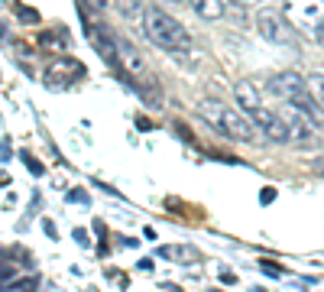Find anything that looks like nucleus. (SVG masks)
<instances>
[{
    "instance_id": "f257e3e1",
    "label": "nucleus",
    "mask_w": 324,
    "mask_h": 292,
    "mask_svg": "<svg viewBox=\"0 0 324 292\" xmlns=\"http://www.w3.org/2000/svg\"><path fill=\"white\" fill-rule=\"evenodd\" d=\"M143 33L153 46L165 49V52H188L192 49V36L175 16H169L159 7H146V16H143Z\"/></svg>"
},
{
    "instance_id": "f03ea898",
    "label": "nucleus",
    "mask_w": 324,
    "mask_h": 292,
    "mask_svg": "<svg viewBox=\"0 0 324 292\" xmlns=\"http://www.w3.org/2000/svg\"><path fill=\"white\" fill-rule=\"evenodd\" d=\"M198 114L204 117L214 130H221L224 137H230V140H243V143H253V140H256L253 120H250L240 108H230V104H224V101L208 98V101H201V104H198Z\"/></svg>"
},
{
    "instance_id": "7ed1b4c3",
    "label": "nucleus",
    "mask_w": 324,
    "mask_h": 292,
    "mask_svg": "<svg viewBox=\"0 0 324 292\" xmlns=\"http://www.w3.org/2000/svg\"><path fill=\"white\" fill-rule=\"evenodd\" d=\"M269 91L276 94V98H282L289 108L301 110V114H308V117L318 114V101L311 98V91H308V78H301L298 72H279V75H272L269 78Z\"/></svg>"
},
{
    "instance_id": "20e7f679",
    "label": "nucleus",
    "mask_w": 324,
    "mask_h": 292,
    "mask_svg": "<svg viewBox=\"0 0 324 292\" xmlns=\"http://www.w3.org/2000/svg\"><path fill=\"white\" fill-rule=\"evenodd\" d=\"M286 23L295 30H305L315 36V30L324 23V0H286Z\"/></svg>"
},
{
    "instance_id": "39448f33",
    "label": "nucleus",
    "mask_w": 324,
    "mask_h": 292,
    "mask_svg": "<svg viewBox=\"0 0 324 292\" xmlns=\"http://www.w3.org/2000/svg\"><path fill=\"white\" fill-rule=\"evenodd\" d=\"M279 117H282V123H286V133H289V143H295V146H315L318 143V123H315V117H308V114H301V110H295V108H282L279 110Z\"/></svg>"
},
{
    "instance_id": "423d86ee",
    "label": "nucleus",
    "mask_w": 324,
    "mask_h": 292,
    "mask_svg": "<svg viewBox=\"0 0 324 292\" xmlns=\"http://www.w3.org/2000/svg\"><path fill=\"white\" fill-rule=\"evenodd\" d=\"M256 30L266 42L272 46H292L295 36H292V26L286 23V16L279 13V10H259L256 13Z\"/></svg>"
},
{
    "instance_id": "0eeeda50",
    "label": "nucleus",
    "mask_w": 324,
    "mask_h": 292,
    "mask_svg": "<svg viewBox=\"0 0 324 292\" xmlns=\"http://www.w3.org/2000/svg\"><path fill=\"white\" fill-rule=\"evenodd\" d=\"M250 120H253L256 133L266 140H272V143H289V133H286V123H282V117L276 114V110L269 108H259L250 114Z\"/></svg>"
},
{
    "instance_id": "6e6552de",
    "label": "nucleus",
    "mask_w": 324,
    "mask_h": 292,
    "mask_svg": "<svg viewBox=\"0 0 324 292\" xmlns=\"http://www.w3.org/2000/svg\"><path fill=\"white\" fill-rule=\"evenodd\" d=\"M85 75V65L75 59H55L52 65L46 69V85L49 88H68L71 81H78V78Z\"/></svg>"
},
{
    "instance_id": "1a4fd4ad",
    "label": "nucleus",
    "mask_w": 324,
    "mask_h": 292,
    "mask_svg": "<svg viewBox=\"0 0 324 292\" xmlns=\"http://www.w3.org/2000/svg\"><path fill=\"white\" fill-rule=\"evenodd\" d=\"M85 33H88V39H91L94 52L107 62V65L117 69V36H114V33L104 30V26H94V23H85Z\"/></svg>"
},
{
    "instance_id": "9d476101",
    "label": "nucleus",
    "mask_w": 324,
    "mask_h": 292,
    "mask_svg": "<svg viewBox=\"0 0 324 292\" xmlns=\"http://www.w3.org/2000/svg\"><path fill=\"white\" fill-rule=\"evenodd\" d=\"M233 98H237V104H240V110H243V114H253V110L262 108L259 88H256L253 81H237V85H233Z\"/></svg>"
},
{
    "instance_id": "9b49d317",
    "label": "nucleus",
    "mask_w": 324,
    "mask_h": 292,
    "mask_svg": "<svg viewBox=\"0 0 324 292\" xmlns=\"http://www.w3.org/2000/svg\"><path fill=\"white\" fill-rule=\"evenodd\" d=\"M117 13L124 16V20H130V23L143 26V16H146V7H143V0H114Z\"/></svg>"
},
{
    "instance_id": "f8f14e48",
    "label": "nucleus",
    "mask_w": 324,
    "mask_h": 292,
    "mask_svg": "<svg viewBox=\"0 0 324 292\" xmlns=\"http://www.w3.org/2000/svg\"><path fill=\"white\" fill-rule=\"evenodd\" d=\"M188 7H192L201 20H221V16H224V0H188Z\"/></svg>"
},
{
    "instance_id": "ddd939ff",
    "label": "nucleus",
    "mask_w": 324,
    "mask_h": 292,
    "mask_svg": "<svg viewBox=\"0 0 324 292\" xmlns=\"http://www.w3.org/2000/svg\"><path fill=\"white\" fill-rule=\"evenodd\" d=\"M159 256H165V260H194V250L192 247L169 244V247H159Z\"/></svg>"
},
{
    "instance_id": "4468645a",
    "label": "nucleus",
    "mask_w": 324,
    "mask_h": 292,
    "mask_svg": "<svg viewBox=\"0 0 324 292\" xmlns=\"http://www.w3.org/2000/svg\"><path fill=\"white\" fill-rule=\"evenodd\" d=\"M36 286H39L36 276H16L13 283L3 286V292H36Z\"/></svg>"
},
{
    "instance_id": "2eb2a0df",
    "label": "nucleus",
    "mask_w": 324,
    "mask_h": 292,
    "mask_svg": "<svg viewBox=\"0 0 324 292\" xmlns=\"http://www.w3.org/2000/svg\"><path fill=\"white\" fill-rule=\"evenodd\" d=\"M308 91H311V98L318 101V108H324V75L321 72H315V75L308 78Z\"/></svg>"
},
{
    "instance_id": "dca6fc26",
    "label": "nucleus",
    "mask_w": 324,
    "mask_h": 292,
    "mask_svg": "<svg viewBox=\"0 0 324 292\" xmlns=\"http://www.w3.org/2000/svg\"><path fill=\"white\" fill-rule=\"evenodd\" d=\"M23 162L30 166V172H32V176H42V172H46V169H42V162H39V159H32L30 153H23Z\"/></svg>"
},
{
    "instance_id": "f3484780",
    "label": "nucleus",
    "mask_w": 324,
    "mask_h": 292,
    "mask_svg": "<svg viewBox=\"0 0 324 292\" xmlns=\"http://www.w3.org/2000/svg\"><path fill=\"white\" fill-rule=\"evenodd\" d=\"M16 13L23 16V20H30V23H39V13H36V10H30V7H23V3H16Z\"/></svg>"
},
{
    "instance_id": "a211bd4d",
    "label": "nucleus",
    "mask_w": 324,
    "mask_h": 292,
    "mask_svg": "<svg viewBox=\"0 0 324 292\" xmlns=\"http://www.w3.org/2000/svg\"><path fill=\"white\" fill-rule=\"evenodd\" d=\"M81 3H85L88 10H104L107 7V0H81Z\"/></svg>"
},
{
    "instance_id": "6ab92c4d",
    "label": "nucleus",
    "mask_w": 324,
    "mask_h": 292,
    "mask_svg": "<svg viewBox=\"0 0 324 292\" xmlns=\"http://www.w3.org/2000/svg\"><path fill=\"white\" fill-rule=\"evenodd\" d=\"M42 46H52V49H59V39L52 36V33H42V39H39Z\"/></svg>"
},
{
    "instance_id": "aec40b11",
    "label": "nucleus",
    "mask_w": 324,
    "mask_h": 292,
    "mask_svg": "<svg viewBox=\"0 0 324 292\" xmlns=\"http://www.w3.org/2000/svg\"><path fill=\"white\" fill-rule=\"evenodd\" d=\"M68 198H71V201H81V205H88V195H85V192H78V188L68 195Z\"/></svg>"
},
{
    "instance_id": "412c9836",
    "label": "nucleus",
    "mask_w": 324,
    "mask_h": 292,
    "mask_svg": "<svg viewBox=\"0 0 324 292\" xmlns=\"http://www.w3.org/2000/svg\"><path fill=\"white\" fill-rule=\"evenodd\" d=\"M315 42H318V46H324V23L315 30Z\"/></svg>"
},
{
    "instance_id": "4be33fe9",
    "label": "nucleus",
    "mask_w": 324,
    "mask_h": 292,
    "mask_svg": "<svg viewBox=\"0 0 324 292\" xmlns=\"http://www.w3.org/2000/svg\"><path fill=\"white\" fill-rule=\"evenodd\" d=\"M259 198H262V201H272V198H276V188H262Z\"/></svg>"
},
{
    "instance_id": "5701e85b",
    "label": "nucleus",
    "mask_w": 324,
    "mask_h": 292,
    "mask_svg": "<svg viewBox=\"0 0 324 292\" xmlns=\"http://www.w3.org/2000/svg\"><path fill=\"white\" fill-rule=\"evenodd\" d=\"M136 123H139V130H153V123H149L146 117H136Z\"/></svg>"
},
{
    "instance_id": "b1692460",
    "label": "nucleus",
    "mask_w": 324,
    "mask_h": 292,
    "mask_svg": "<svg viewBox=\"0 0 324 292\" xmlns=\"http://www.w3.org/2000/svg\"><path fill=\"white\" fill-rule=\"evenodd\" d=\"M311 169H315V172H324V159H315V162H311Z\"/></svg>"
},
{
    "instance_id": "393cba45",
    "label": "nucleus",
    "mask_w": 324,
    "mask_h": 292,
    "mask_svg": "<svg viewBox=\"0 0 324 292\" xmlns=\"http://www.w3.org/2000/svg\"><path fill=\"white\" fill-rule=\"evenodd\" d=\"M7 36H10V30H7L3 23H0V39H7Z\"/></svg>"
},
{
    "instance_id": "a878e982",
    "label": "nucleus",
    "mask_w": 324,
    "mask_h": 292,
    "mask_svg": "<svg viewBox=\"0 0 324 292\" xmlns=\"http://www.w3.org/2000/svg\"><path fill=\"white\" fill-rule=\"evenodd\" d=\"M0 185H10V176H7V172H0Z\"/></svg>"
},
{
    "instance_id": "bb28decb",
    "label": "nucleus",
    "mask_w": 324,
    "mask_h": 292,
    "mask_svg": "<svg viewBox=\"0 0 324 292\" xmlns=\"http://www.w3.org/2000/svg\"><path fill=\"white\" fill-rule=\"evenodd\" d=\"M237 3H247V7H253V3H256V0H237Z\"/></svg>"
},
{
    "instance_id": "cd10ccee",
    "label": "nucleus",
    "mask_w": 324,
    "mask_h": 292,
    "mask_svg": "<svg viewBox=\"0 0 324 292\" xmlns=\"http://www.w3.org/2000/svg\"><path fill=\"white\" fill-rule=\"evenodd\" d=\"M172 3H188V0H172Z\"/></svg>"
}]
</instances>
